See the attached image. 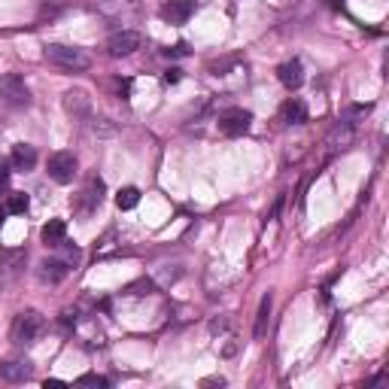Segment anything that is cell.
I'll return each mask as SVG.
<instances>
[{"label":"cell","instance_id":"cell-1","mask_svg":"<svg viewBox=\"0 0 389 389\" xmlns=\"http://www.w3.org/2000/svg\"><path fill=\"white\" fill-rule=\"evenodd\" d=\"M43 58L49 61L52 67L58 70H67V73H80V70H89L91 67V58L82 49L76 46H64V43H49L43 49Z\"/></svg>","mask_w":389,"mask_h":389},{"label":"cell","instance_id":"cell-2","mask_svg":"<svg viewBox=\"0 0 389 389\" xmlns=\"http://www.w3.org/2000/svg\"><path fill=\"white\" fill-rule=\"evenodd\" d=\"M46 331V320L37 314V310H22V314L12 320L10 329V341L16 346H31L40 341V335Z\"/></svg>","mask_w":389,"mask_h":389},{"label":"cell","instance_id":"cell-3","mask_svg":"<svg viewBox=\"0 0 389 389\" xmlns=\"http://www.w3.org/2000/svg\"><path fill=\"white\" fill-rule=\"evenodd\" d=\"M0 104L10 110H19V107H27V104H31V89L25 86V80L19 73L0 76Z\"/></svg>","mask_w":389,"mask_h":389},{"label":"cell","instance_id":"cell-4","mask_svg":"<svg viewBox=\"0 0 389 389\" xmlns=\"http://www.w3.org/2000/svg\"><path fill=\"white\" fill-rule=\"evenodd\" d=\"M104 192H107V189H104V180L97 174H91L89 180H86V186H82L80 198H76V204H73L76 213H80L82 219H89L104 204Z\"/></svg>","mask_w":389,"mask_h":389},{"label":"cell","instance_id":"cell-5","mask_svg":"<svg viewBox=\"0 0 389 389\" xmlns=\"http://www.w3.org/2000/svg\"><path fill=\"white\" fill-rule=\"evenodd\" d=\"M216 125H219V131H222L225 137H244V134L250 131V125H252V113L244 110V107H228V110L219 113Z\"/></svg>","mask_w":389,"mask_h":389},{"label":"cell","instance_id":"cell-6","mask_svg":"<svg viewBox=\"0 0 389 389\" xmlns=\"http://www.w3.org/2000/svg\"><path fill=\"white\" fill-rule=\"evenodd\" d=\"M46 174H49V180H55L58 186L73 182V176H76V155L73 152H55V155H49Z\"/></svg>","mask_w":389,"mask_h":389},{"label":"cell","instance_id":"cell-7","mask_svg":"<svg viewBox=\"0 0 389 389\" xmlns=\"http://www.w3.org/2000/svg\"><path fill=\"white\" fill-rule=\"evenodd\" d=\"M137 49H140V34L137 31H116L107 40V52L113 58H125V55L137 52Z\"/></svg>","mask_w":389,"mask_h":389},{"label":"cell","instance_id":"cell-8","mask_svg":"<svg viewBox=\"0 0 389 389\" xmlns=\"http://www.w3.org/2000/svg\"><path fill=\"white\" fill-rule=\"evenodd\" d=\"M195 0H167L165 6H161V19H165L167 25H186L189 19L195 16Z\"/></svg>","mask_w":389,"mask_h":389},{"label":"cell","instance_id":"cell-9","mask_svg":"<svg viewBox=\"0 0 389 389\" xmlns=\"http://www.w3.org/2000/svg\"><path fill=\"white\" fill-rule=\"evenodd\" d=\"M31 374L34 365L27 359H3L0 362V377L10 380V384H25V380H31Z\"/></svg>","mask_w":389,"mask_h":389},{"label":"cell","instance_id":"cell-10","mask_svg":"<svg viewBox=\"0 0 389 389\" xmlns=\"http://www.w3.org/2000/svg\"><path fill=\"white\" fill-rule=\"evenodd\" d=\"M70 274V265L64 259H43L37 265V277L43 283H61Z\"/></svg>","mask_w":389,"mask_h":389},{"label":"cell","instance_id":"cell-11","mask_svg":"<svg viewBox=\"0 0 389 389\" xmlns=\"http://www.w3.org/2000/svg\"><path fill=\"white\" fill-rule=\"evenodd\" d=\"M64 110H67L70 119H86L89 113H91L89 95H86V91H80V89H70L67 95H64Z\"/></svg>","mask_w":389,"mask_h":389},{"label":"cell","instance_id":"cell-12","mask_svg":"<svg viewBox=\"0 0 389 389\" xmlns=\"http://www.w3.org/2000/svg\"><path fill=\"white\" fill-rule=\"evenodd\" d=\"M277 80H280L289 91L301 89V82H304V67H301V61H298V58L283 61V64L277 67Z\"/></svg>","mask_w":389,"mask_h":389},{"label":"cell","instance_id":"cell-13","mask_svg":"<svg viewBox=\"0 0 389 389\" xmlns=\"http://www.w3.org/2000/svg\"><path fill=\"white\" fill-rule=\"evenodd\" d=\"M280 122L283 125H301V122H307V107H304L301 97H289V101H283Z\"/></svg>","mask_w":389,"mask_h":389},{"label":"cell","instance_id":"cell-14","mask_svg":"<svg viewBox=\"0 0 389 389\" xmlns=\"http://www.w3.org/2000/svg\"><path fill=\"white\" fill-rule=\"evenodd\" d=\"M10 165L16 167V171H31V167L37 165V150H34L31 143H16L12 146V155H10Z\"/></svg>","mask_w":389,"mask_h":389},{"label":"cell","instance_id":"cell-15","mask_svg":"<svg viewBox=\"0 0 389 389\" xmlns=\"http://www.w3.org/2000/svg\"><path fill=\"white\" fill-rule=\"evenodd\" d=\"M271 292L265 295V298L259 301V314H256V329H252V335H256V341L268 335V325H271Z\"/></svg>","mask_w":389,"mask_h":389},{"label":"cell","instance_id":"cell-16","mask_svg":"<svg viewBox=\"0 0 389 389\" xmlns=\"http://www.w3.org/2000/svg\"><path fill=\"white\" fill-rule=\"evenodd\" d=\"M64 235H67L64 219H49V222L43 225V231H40V237H43L46 246H58L61 240H64Z\"/></svg>","mask_w":389,"mask_h":389},{"label":"cell","instance_id":"cell-17","mask_svg":"<svg viewBox=\"0 0 389 389\" xmlns=\"http://www.w3.org/2000/svg\"><path fill=\"white\" fill-rule=\"evenodd\" d=\"M27 252L25 250H3L0 252V271L3 274H16L19 268H25Z\"/></svg>","mask_w":389,"mask_h":389},{"label":"cell","instance_id":"cell-18","mask_svg":"<svg viewBox=\"0 0 389 389\" xmlns=\"http://www.w3.org/2000/svg\"><path fill=\"white\" fill-rule=\"evenodd\" d=\"M137 204H140V189L125 186V189H119L116 192V207L119 210H134Z\"/></svg>","mask_w":389,"mask_h":389},{"label":"cell","instance_id":"cell-19","mask_svg":"<svg viewBox=\"0 0 389 389\" xmlns=\"http://www.w3.org/2000/svg\"><path fill=\"white\" fill-rule=\"evenodd\" d=\"M27 195H22V192H16V195H10L6 198V210H10V213H25L27 210Z\"/></svg>","mask_w":389,"mask_h":389},{"label":"cell","instance_id":"cell-20","mask_svg":"<svg viewBox=\"0 0 389 389\" xmlns=\"http://www.w3.org/2000/svg\"><path fill=\"white\" fill-rule=\"evenodd\" d=\"M58 250H64V261H67L70 268H73V265H80V259H82V250H80V246H70L67 240H61V244H58Z\"/></svg>","mask_w":389,"mask_h":389},{"label":"cell","instance_id":"cell-21","mask_svg":"<svg viewBox=\"0 0 389 389\" xmlns=\"http://www.w3.org/2000/svg\"><path fill=\"white\" fill-rule=\"evenodd\" d=\"M155 292V283L152 280H137V283H131L128 286V295H152Z\"/></svg>","mask_w":389,"mask_h":389},{"label":"cell","instance_id":"cell-22","mask_svg":"<svg viewBox=\"0 0 389 389\" xmlns=\"http://www.w3.org/2000/svg\"><path fill=\"white\" fill-rule=\"evenodd\" d=\"M76 384H82V386H97V389H104V386H110V380L107 377H101V374H82Z\"/></svg>","mask_w":389,"mask_h":389},{"label":"cell","instance_id":"cell-23","mask_svg":"<svg viewBox=\"0 0 389 389\" xmlns=\"http://www.w3.org/2000/svg\"><path fill=\"white\" fill-rule=\"evenodd\" d=\"M165 55H167V58H186V55H189V43H174V46H167Z\"/></svg>","mask_w":389,"mask_h":389},{"label":"cell","instance_id":"cell-24","mask_svg":"<svg viewBox=\"0 0 389 389\" xmlns=\"http://www.w3.org/2000/svg\"><path fill=\"white\" fill-rule=\"evenodd\" d=\"M91 131H95V134H104V137H110V134L116 131V128H113V125H107V119H91Z\"/></svg>","mask_w":389,"mask_h":389},{"label":"cell","instance_id":"cell-25","mask_svg":"<svg viewBox=\"0 0 389 389\" xmlns=\"http://www.w3.org/2000/svg\"><path fill=\"white\" fill-rule=\"evenodd\" d=\"M58 322H61V329H73V325L80 322V314H76V310H64Z\"/></svg>","mask_w":389,"mask_h":389},{"label":"cell","instance_id":"cell-26","mask_svg":"<svg viewBox=\"0 0 389 389\" xmlns=\"http://www.w3.org/2000/svg\"><path fill=\"white\" fill-rule=\"evenodd\" d=\"M182 80V70L180 67H171V70H165V82L167 86H176V82Z\"/></svg>","mask_w":389,"mask_h":389},{"label":"cell","instance_id":"cell-27","mask_svg":"<svg viewBox=\"0 0 389 389\" xmlns=\"http://www.w3.org/2000/svg\"><path fill=\"white\" fill-rule=\"evenodd\" d=\"M235 64H237L235 58H225V61H216V64H210V70H213V73L219 76V73H225V70H228V67H235Z\"/></svg>","mask_w":389,"mask_h":389},{"label":"cell","instance_id":"cell-28","mask_svg":"<svg viewBox=\"0 0 389 389\" xmlns=\"http://www.w3.org/2000/svg\"><path fill=\"white\" fill-rule=\"evenodd\" d=\"M222 331H228V322H225V320H213V322H210V335H222Z\"/></svg>","mask_w":389,"mask_h":389},{"label":"cell","instance_id":"cell-29","mask_svg":"<svg viewBox=\"0 0 389 389\" xmlns=\"http://www.w3.org/2000/svg\"><path fill=\"white\" fill-rule=\"evenodd\" d=\"M10 182V161L0 158V186H6Z\"/></svg>","mask_w":389,"mask_h":389},{"label":"cell","instance_id":"cell-30","mask_svg":"<svg viewBox=\"0 0 389 389\" xmlns=\"http://www.w3.org/2000/svg\"><path fill=\"white\" fill-rule=\"evenodd\" d=\"M6 213H10V210H6V204H0V228H3V222H6Z\"/></svg>","mask_w":389,"mask_h":389}]
</instances>
